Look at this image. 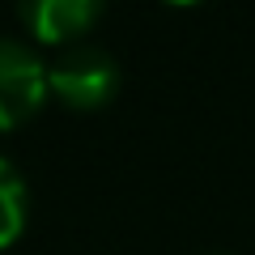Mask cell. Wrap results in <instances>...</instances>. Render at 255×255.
<instances>
[{"mask_svg":"<svg viewBox=\"0 0 255 255\" xmlns=\"http://www.w3.org/2000/svg\"><path fill=\"white\" fill-rule=\"evenodd\" d=\"M17 13L43 43L73 47L77 38L102 17V4H94V0H30Z\"/></svg>","mask_w":255,"mask_h":255,"instance_id":"3957f363","label":"cell"},{"mask_svg":"<svg viewBox=\"0 0 255 255\" xmlns=\"http://www.w3.org/2000/svg\"><path fill=\"white\" fill-rule=\"evenodd\" d=\"M26 209H30L26 183H21L17 170H13L9 157H0V251L26 230Z\"/></svg>","mask_w":255,"mask_h":255,"instance_id":"277c9868","label":"cell"},{"mask_svg":"<svg viewBox=\"0 0 255 255\" xmlns=\"http://www.w3.org/2000/svg\"><path fill=\"white\" fill-rule=\"evenodd\" d=\"M47 98V64L17 38H0V132L26 124Z\"/></svg>","mask_w":255,"mask_h":255,"instance_id":"7a4b0ae2","label":"cell"},{"mask_svg":"<svg viewBox=\"0 0 255 255\" xmlns=\"http://www.w3.org/2000/svg\"><path fill=\"white\" fill-rule=\"evenodd\" d=\"M47 90L73 111H98L119 94V64L98 43H73L47 64Z\"/></svg>","mask_w":255,"mask_h":255,"instance_id":"6da1fadb","label":"cell"}]
</instances>
